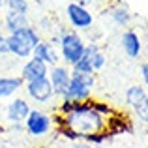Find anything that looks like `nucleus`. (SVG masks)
<instances>
[{"mask_svg": "<svg viewBox=\"0 0 148 148\" xmlns=\"http://www.w3.org/2000/svg\"><path fill=\"white\" fill-rule=\"evenodd\" d=\"M84 49H86V41L84 38L81 36L77 30L68 28L64 34L60 36V43H58V51H60V58H62V64L73 66L81 60V56L84 54Z\"/></svg>", "mask_w": 148, "mask_h": 148, "instance_id": "nucleus-3", "label": "nucleus"}, {"mask_svg": "<svg viewBox=\"0 0 148 148\" xmlns=\"http://www.w3.org/2000/svg\"><path fill=\"white\" fill-rule=\"evenodd\" d=\"M69 148H94V146H92V145H88L86 141H75V143H73V145L69 146Z\"/></svg>", "mask_w": 148, "mask_h": 148, "instance_id": "nucleus-25", "label": "nucleus"}, {"mask_svg": "<svg viewBox=\"0 0 148 148\" xmlns=\"http://www.w3.org/2000/svg\"><path fill=\"white\" fill-rule=\"evenodd\" d=\"M43 40L41 34L38 32V28L34 25H28L25 28L17 30V32L8 34V49H10V56H13L15 60H26L32 56L34 49L38 47V43Z\"/></svg>", "mask_w": 148, "mask_h": 148, "instance_id": "nucleus-2", "label": "nucleus"}, {"mask_svg": "<svg viewBox=\"0 0 148 148\" xmlns=\"http://www.w3.org/2000/svg\"><path fill=\"white\" fill-rule=\"evenodd\" d=\"M77 2H79L81 6H84V8H88V10H90V6L94 4V0H77Z\"/></svg>", "mask_w": 148, "mask_h": 148, "instance_id": "nucleus-26", "label": "nucleus"}, {"mask_svg": "<svg viewBox=\"0 0 148 148\" xmlns=\"http://www.w3.org/2000/svg\"><path fill=\"white\" fill-rule=\"evenodd\" d=\"M141 79H143V86L148 92V60H145L141 64Z\"/></svg>", "mask_w": 148, "mask_h": 148, "instance_id": "nucleus-24", "label": "nucleus"}, {"mask_svg": "<svg viewBox=\"0 0 148 148\" xmlns=\"http://www.w3.org/2000/svg\"><path fill=\"white\" fill-rule=\"evenodd\" d=\"M105 64H107V56H105V53L99 49L98 53L92 56V69H94V73L101 71V69L105 68Z\"/></svg>", "mask_w": 148, "mask_h": 148, "instance_id": "nucleus-22", "label": "nucleus"}, {"mask_svg": "<svg viewBox=\"0 0 148 148\" xmlns=\"http://www.w3.org/2000/svg\"><path fill=\"white\" fill-rule=\"evenodd\" d=\"M25 92H26V98L32 99L38 105H49L51 101L56 98L49 77L32 81V83H25Z\"/></svg>", "mask_w": 148, "mask_h": 148, "instance_id": "nucleus-8", "label": "nucleus"}, {"mask_svg": "<svg viewBox=\"0 0 148 148\" xmlns=\"http://www.w3.org/2000/svg\"><path fill=\"white\" fill-rule=\"evenodd\" d=\"M120 47H122L124 54H126L127 58H131V60L141 58V54H143V40H141V36H139L137 30H133V28L124 30L122 36H120Z\"/></svg>", "mask_w": 148, "mask_h": 148, "instance_id": "nucleus-11", "label": "nucleus"}, {"mask_svg": "<svg viewBox=\"0 0 148 148\" xmlns=\"http://www.w3.org/2000/svg\"><path fill=\"white\" fill-rule=\"evenodd\" d=\"M49 81L53 84V90L56 98H64L66 90L69 86V81H71V68L66 64H56L53 68H49Z\"/></svg>", "mask_w": 148, "mask_h": 148, "instance_id": "nucleus-10", "label": "nucleus"}, {"mask_svg": "<svg viewBox=\"0 0 148 148\" xmlns=\"http://www.w3.org/2000/svg\"><path fill=\"white\" fill-rule=\"evenodd\" d=\"M96 88V73H81L71 69V81L66 90V99L71 101H88ZM62 98V99H64Z\"/></svg>", "mask_w": 148, "mask_h": 148, "instance_id": "nucleus-4", "label": "nucleus"}, {"mask_svg": "<svg viewBox=\"0 0 148 148\" xmlns=\"http://www.w3.org/2000/svg\"><path fill=\"white\" fill-rule=\"evenodd\" d=\"M53 114L41 109H32L25 120V131L30 137H45L53 131Z\"/></svg>", "mask_w": 148, "mask_h": 148, "instance_id": "nucleus-6", "label": "nucleus"}, {"mask_svg": "<svg viewBox=\"0 0 148 148\" xmlns=\"http://www.w3.org/2000/svg\"><path fill=\"white\" fill-rule=\"evenodd\" d=\"M47 75H49V66L45 64V62L34 58V56L26 58L25 64L21 66V73H19V77H21L25 83H32V81L43 79V77H47Z\"/></svg>", "mask_w": 148, "mask_h": 148, "instance_id": "nucleus-12", "label": "nucleus"}, {"mask_svg": "<svg viewBox=\"0 0 148 148\" xmlns=\"http://www.w3.org/2000/svg\"><path fill=\"white\" fill-rule=\"evenodd\" d=\"M34 26L38 28V32H40V34L43 32V34H49V36H51V34L54 32V26H56V25L53 23V17H51V15H41Z\"/></svg>", "mask_w": 148, "mask_h": 148, "instance_id": "nucleus-20", "label": "nucleus"}, {"mask_svg": "<svg viewBox=\"0 0 148 148\" xmlns=\"http://www.w3.org/2000/svg\"><path fill=\"white\" fill-rule=\"evenodd\" d=\"M30 111H32V105H30L28 98L15 96V98H11L8 101L6 109H4V114H6V120L10 124H25Z\"/></svg>", "mask_w": 148, "mask_h": 148, "instance_id": "nucleus-9", "label": "nucleus"}, {"mask_svg": "<svg viewBox=\"0 0 148 148\" xmlns=\"http://www.w3.org/2000/svg\"><path fill=\"white\" fill-rule=\"evenodd\" d=\"M54 126H64L77 135L79 141H84L88 135H94L107 127V118L101 116L92 105V98L88 101H73V107L68 114H53Z\"/></svg>", "mask_w": 148, "mask_h": 148, "instance_id": "nucleus-1", "label": "nucleus"}, {"mask_svg": "<svg viewBox=\"0 0 148 148\" xmlns=\"http://www.w3.org/2000/svg\"><path fill=\"white\" fill-rule=\"evenodd\" d=\"M2 10H6V0H0V13H2Z\"/></svg>", "mask_w": 148, "mask_h": 148, "instance_id": "nucleus-27", "label": "nucleus"}, {"mask_svg": "<svg viewBox=\"0 0 148 148\" xmlns=\"http://www.w3.org/2000/svg\"><path fill=\"white\" fill-rule=\"evenodd\" d=\"M32 56L38 58V60H41V62H45L49 68L60 64V51H58V45H54L47 38H43V40L38 43V47L34 49V53H32Z\"/></svg>", "mask_w": 148, "mask_h": 148, "instance_id": "nucleus-13", "label": "nucleus"}, {"mask_svg": "<svg viewBox=\"0 0 148 148\" xmlns=\"http://www.w3.org/2000/svg\"><path fill=\"white\" fill-rule=\"evenodd\" d=\"M109 13V17H111V21L114 23L116 26H130V23H131V11L127 10V6L126 4H122L118 0V2H112V4H109V8L105 10Z\"/></svg>", "mask_w": 148, "mask_h": 148, "instance_id": "nucleus-15", "label": "nucleus"}, {"mask_svg": "<svg viewBox=\"0 0 148 148\" xmlns=\"http://www.w3.org/2000/svg\"><path fill=\"white\" fill-rule=\"evenodd\" d=\"M126 103L133 111L135 118L148 126V92L143 84H131L126 90Z\"/></svg>", "mask_w": 148, "mask_h": 148, "instance_id": "nucleus-5", "label": "nucleus"}, {"mask_svg": "<svg viewBox=\"0 0 148 148\" xmlns=\"http://www.w3.org/2000/svg\"><path fill=\"white\" fill-rule=\"evenodd\" d=\"M25 90V81L19 75H0V101L11 99Z\"/></svg>", "mask_w": 148, "mask_h": 148, "instance_id": "nucleus-14", "label": "nucleus"}, {"mask_svg": "<svg viewBox=\"0 0 148 148\" xmlns=\"http://www.w3.org/2000/svg\"><path fill=\"white\" fill-rule=\"evenodd\" d=\"M10 56V49H8V34L0 32V58Z\"/></svg>", "mask_w": 148, "mask_h": 148, "instance_id": "nucleus-23", "label": "nucleus"}, {"mask_svg": "<svg viewBox=\"0 0 148 148\" xmlns=\"http://www.w3.org/2000/svg\"><path fill=\"white\" fill-rule=\"evenodd\" d=\"M107 4H112V2H118V0H105Z\"/></svg>", "mask_w": 148, "mask_h": 148, "instance_id": "nucleus-29", "label": "nucleus"}, {"mask_svg": "<svg viewBox=\"0 0 148 148\" xmlns=\"http://www.w3.org/2000/svg\"><path fill=\"white\" fill-rule=\"evenodd\" d=\"M92 105H94V109L99 112L101 116H105V118H111V116L116 112V109L112 107L111 103H107V101H101V99H92Z\"/></svg>", "mask_w": 148, "mask_h": 148, "instance_id": "nucleus-21", "label": "nucleus"}, {"mask_svg": "<svg viewBox=\"0 0 148 148\" xmlns=\"http://www.w3.org/2000/svg\"><path fill=\"white\" fill-rule=\"evenodd\" d=\"M111 139H112V133L107 131V127H105L103 131H98V133H94V135H88L84 141H86L88 145H92V146H101L107 141H111Z\"/></svg>", "mask_w": 148, "mask_h": 148, "instance_id": "nucleus-19", "label": "nucleus"}, {"mask_svg": "<svg viewBox=\"0 0 148 148\" xmlns=\"http://www.w3.org/2000/svg\"><path fill=\"white\" fill-rule=\"evenodd\" d=\"M131 130H133V124H131V120L126 114L114 112L111 118H107V131H111L112 137L116 133H126V131H131Z\"/></svg>", "mask_w": 148, "mask_h": 148, "instance_id": "nucleus-17", "label": "nucleus"}, {"mask_svg": "<svg viewBox=\"0 0 148 148\" xmlns=\"http://www.w3.org/2000/svg\"><path fill=\"white\" fill-rule=\"evenodd\" d=\"M2 71H4V64H2V62H0V75H4Z\"/></svg>", "mask_w": 148, "mask_h": 148, "instance_id": "nucleus-28", "label": "nucleus"}, {"mask_svg": "<svg viewBox=\"0 0 148 148\" xmlns=\"http://www.w3.org/2000/svg\"><path fill=\"white\" fill-rule=\"evenodd\" d=\"M30 10H32V2L30 0H6V11L30 15Z\"/></svg>", "mask_w": 148, "mask_h": 148, "instance_id": "nucleus-18", "label": "nucleus"}, {"mask_svg": "<svg viewBox=\"0 0 148 148\" xmlns=\"http://www.w3.org/2000/svg\"><path fill=\"white\" fill-rule=\"evenodd\" d=\"M28 25H32L28 15L13 13V11H4V15H2V26L8 34L17 32V30L25 28V26H28Z\"/></svg>", "mask_w": 148, "mask_h": 148, "instance_id": "nucleus-16", "label": "nucleus"}, {"mask_svg": "<svg viewBox=\"0 0 148 148\" xmlns=\"http://www.w3.org/2000/svg\"><path fill=\"white\" fill-rule=\"evenodd\" d=\"M66 17L68 23L73 30L77 32H83V30H90L94 26V13H92L88 8L81 6L79 2H69L66 6Z\"/></svg>", "mask_w": 148, "mask_h": 148, "instance_id": "nucleus-7", "label": "nucleus"}]
</instances>
